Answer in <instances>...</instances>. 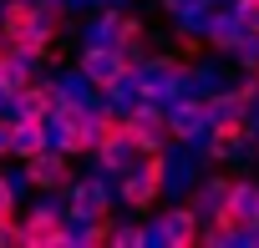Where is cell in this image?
<instances>
[{
	"label": "cell",
	"mask_w": 259,
	"mask_h": 248,
	"mask_svg": "<svg viewBox=\"0 0 259 248\" xmlns=\"http://www.w3.org/2000/svg\"><path fill=\"white\" fill-rule=\"evenodd\" d=\"M51 132H56V147L66 157H92V142H97V106L76 101V96H61L56 116H51Z\"/></svg>",
	"instance_id": "6da1fadb"
},
{
	"label": "cell",
	"mask_w": 259,
	"mask_h": 248,
	"mask_svg": "<svg viewBox=\"0 0 259 248\" xmlns=\"http://www.w3.org/2000/svg\"><path fill=\"white\" fill-rule=\"evenodd\" d=\"M92 157L102 162V172H127V167H133L138 147L127 142V111L97 106V142H92Z\"/></svg>",
	"instance_id": "7a4b0ae2"
},
{
	"label": "cell",
	"mask_w": 259,
	"mask_h": 248,
	"mask_svg": "<svg viewBox=\"0 0 259 248\" xmlns=\"http://www.w3.org/2000/svg\"><path fill=\"white\" fill-rule=\"evenodd\" d=\"M168 188V152H143V167L138 172H122V203L133 208V213H148Z\"/></svg>",
	"instance_id": "3957f363"
},
{
	"label": "cell",
	"mask_w": 259,
	"mask_h": 248,
	"mask_svg": "<svg viewBox=\"0 0 259 248\" xmlns=\"http://www.w3.org/2000/svg\"><path fill=\"white\" fill-rule=\"evenodd\" d=\"M168 137H173L168 106H158L153 96H138V106L127 111V142L138 147V157H143V152H163Z\"/></svg>",
	"instance_id": "277c9868"
},
{
	"label": "cell",
	"mask_w": 259,
	"mask_h": 248,
	"mask_svg": "<svg viewBox=\"0 0 259 248\" xmlns=\"http://www.w3.org/2000/svg\"><path fill=\"white\" fill-rule=\"evenodd\" d=\"M76 233H71V218L61 208H31L21 218V248H71Z\"/></svg>",
	"instance_id": "5b68a950"
},
{
	"label": "cell",
	"mask_w": 259,
	"mask_h": 248,
	"mask_svg": "<svg viewBox=\"0 0 259 248\" xmlns=\"http://www.w3.org/2000/svg\"><path fill=\"white\" fill-rule=\"evenodd\" d=\"M76 66H81V76H87V81H92L97 91H117V86H122L127 76L138 71V61H133V56H122V51H117L112 41H107V46H87Z\"/></svg>",
	"instance_id": "8992f818"
},
{
	"label": "cell",
	"mask_w": 259,
	"mask_h": 248,
	"mask_svg": "<svg viewBox=\"0 0 259 248\" xmlns=\"http://www.w3.org/2000/svg\"><path fill=\"white\" fill-rule=\"evenodd\" d=\"M21 182H26L31 193H66V188L76 182V172H71V157H66L61 147H46V152L26 157V172H21Z\"/></svg>",
	"instance_id": "52a82bcc"
},
{
	"label": "cell",
	"mask_w": 259,
	"mask_h": 248,
	"mask_svg": "<svg viewBox=\"0 0 259 248\" xmlns=\"http://www.w3.org/2000/svg\"><path fill=\"white\" fill-rule=\"evenodd\" d=\"M153 238L168 243V248H193V243H203V213H198L193 203L168 208V213L158 218V233H153Z\"/></svg>",
	"instance_id": "ba28073f"
},
{
	"label": "cell",
	"mask_w": 259,
	"mask_h": 248,
	"mask_svg": "<svg viewBox=\"0 0 259 248\" xmlns=\"http://www.w3.org/2000/svg\"><path fill=\"white\" fill-rule=\"evenodd\" d=\"M244 137H249V116L244 111H213V121H208V157L229 162L244 147Z\"/></svg>",
	"instance_id": "9c48e42d"
},
{
	"label": "cell",
	"mask_w": 259,
	"mask_h": 248,
	"mask_svg": "<svg viewBox=\"0 0 259 248\" xmlns=\"http://www.w3.org/2000/svg\"><path fill=\"white\" fill-rule=\"evenodd\" d=\"M168 121H173V137H198L208 121H213V101H198V96H183V101H173V111H168Z\"/></svg>",
	"instance_id": "30bf717a"
},
{
	"label": "cell",
	"mask_w": 259,
	"mask_h": 248,
	"mask_svg": "<svg viewBox=\"0 0 259 248\" xmlns=\"http://www.w3.org/2000/svg\"><path fill=\"white\" fill-rule=\"evenodd\" d=\"M56 106H61V86H56V81H31V86L16 96V116H41V121H51Z\"/></svg>",
	"instance_id": "8fae6325"
},
{
	"label": "cell",
	"mask_w": 259,
	"mask_h": 248,
	"mask_svg": "<svg viewBox=\"0 0 259 248\" xmlns=\"http://www.w3.org/2000/svg\"><path fill=\"white\" fill-rule=\"evenodd\" d=\"M46 147H56L51 121H41V116H16V157L26 162V157H36V152H46Z\"/></svg>",
	"instance_id": "7c38bea8"
},
{
	"label": "cell",
	"mask_w": 259,
	"mask_h": 248,
	"mask_svg": "<svg viewBox=\"0 0 259 248\" xmlns=\"http://www.w3.org/2000/svg\"><path fill=\"white\" fill-rule=\"evenodd\" d=\"M66 198H71V208H66V218H71V223H87V218H97V213L107 208L102 182H71V188H66Z\"/></svg>",
	"instance_id": "4fadbf2b"
},
{
	"label": "cell",
	"mask_w": 259,
	"mask_h": 248,
	"mask_svg": "<svg viewBox=\"0 0 259 248\" xmlns=\"http://www.w3.org/2000/svg\"><path fill=\"white\" fill-rule=\"evenodd\" d=\"M31 61H36V56H26V51L11 56V61H0V96H6V101H16V96L36 81V76H31Z\"/></svg>",
	"instance_id": "5bb4252c"
},
{
	"label": "cell",
	"mask_w": 259,
	"mask_h": 248,
	"mask_svg": "<svg viewBox=\"0 0 259 248\" xmlns=\"http://www.w3.org/2000/svg\"><path fill=\"white\" fill-rule=\"evenodd\" d=\"M143 41H148V26H143L138 16H117V21H112V46H117L122 56L138 61V46H143Z\"/></svg>",
	"instance_id": "9a60e30c"
},
{
	"label": "cell",
	"mask_w": 259,
	"mask_h": 248,
	"mask_svg": "<svg viewBox=\"0 0 259 248\" xmlns=\"http://www.w3.org/2000/svg\"><path fill=\"white\" fill-rule=\"evenodd\" d=\"M112 233H117V223H112V213L102 208L97 218H87V233H76V243H87V248H102V243H112Z\"/></svg>",
	"instance_id": "2e32d148"
},
{
	"label": "cell",
	"mask_w": 259,
	"mask_h": 248,
	"mask_svg": "<svg viewBox=\"0 0 259 248\" xmlns=\"http://www.w3.org/2000/svg\"><path fill=\"white\" fill-rule=\"evenodd\" d=\"M16 213H21V182L0 177V223H16Z\"/></svg>",
	"instance_id": "e0dca14e"
},
{
	"label": "cell",
	"mask_w": 259,
	"mask_h": 248,
	"mask_svg": "<svg viewBox=\"0 0 259 248\" xmlns=\"http://www.w3.org/2000/svg\"><path fill=\"white\" fill-rule=\"evenodd\" d=\"M148 238H153L148 228H117V233H112V243H117V248H143Z\"/></svg>",
	"instance_id": "ac0fdd59"
},
{
	"label": "cell",
	"mask_w": 259,
	"mask_h": 248,
	"mask_svg": "<svg viewBox=\"0 0 259 248\" xmlns=\"http://www.w3.org/2000/svg\"><path fill=\"white\" fill-rule=\"evenodd\" d=\"M0 157H16V116H0Z\"/></svg>",
	"instance_id": "d6986e66"
},
{
	"label": "cell",
	"mask_w": 259,
	"mask_h": 248,
	"mask_svg": "<svg viewBox=\"0 0 259 248\" xmlns=\"http://www.w3.org/2000/svg\"><path fill=\"white\" fill-rule=\"evenodd\" d=\"M0 248H21V223H0Z\"/></svg>",
	"instance_id": "ffe728a7"
},
{
	"label": "cell",
	"mask_w": 259,
	"mask_h": 248,
	"mask_svg": "<svg viewBox=\"0 0 259 248\" xmlns=\"http://www.w3.org/2000/svg\"><path fill=\"white\" fill-rule=\"evenodd\" d=\"M254 238H259V223H254Z\"/></svg>",
	"instance_id": "44dd1931"
},
{
	"label": "cell",
	"mask_w": 259,
	"mask_h": 248,
	"mask_svg": "<svg viewBox=\"0 0 259 248\" xmlns=\"http://www.w3.org/2000/svg\"><path fill=\"white\" fill-rule=\"evenodd\" d=\"M0 6H6V0H0Z\"/></svg>",
	"instance_id": "7402d4cb"
}]
</instances>
